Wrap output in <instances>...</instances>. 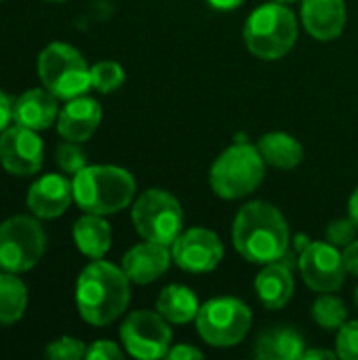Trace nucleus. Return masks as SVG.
Wrapping results in <instances>:
<instances>
[{"instance_id": "nucleus-1", "label": "nucleus", "mask_w": 358, "mask_h": 360, "mask_svg": "<svg viewBox=\"0 0 358 360\" xmlns=\"http://www.w3.org/2000/svg\"><path fill=\"white\" fill-rule=\"evenodd\" d=\"M232 243L247 262L272 264L289 253V226L274 205L255 200L238 211Z\"/></svg>"}, {"instance_id": "nucleus-2", "label": "nucleus", "mask_w": 358, "mask_h": 360, "mask_svg": "<svg viewBox=\"0 0 358 360\" xmlns=\"http://www.w3.org/2000/svg\"><path fill=\"white\" fill-rule=\"evenodd\" d=\"M129 276L114 264L95 259L76 283V304L80 316L95 327L110 325L129 306Z\"/></svg>"}, {"instance_id": "nucleus-3", "label": "nucleus", "mask_w": 358, "mask_h": 360, "mask_svg": "<svg viewBox=\"0 0 358 360\" xmlns=\"http://www.w3.org/2000/svg\"><path fill=\"white\" fill-rule=\"evenodd\" d=\"M72 188L74 200L82 211L110 215L129 207L135 194V179L120 167L93 165L74 175Z\"/></svg>"}, {"instance_id": "nucleus-4", "label": "nucleus", "mask_w": 358, "mask_h": 360, "mask_svg": "<svg viewBox=\"0 0 358 360\" xmlns=\"http://www.w3.org/2000/svg\"><path fill=\"white\" fill-rule=\"evenodd\" d=\"M243 34L247 49L255 57L281 59L298 40V21L283 2H268L249 15Z\"/></svg>"}, {"instance_id": "nucleus-5", "label": "nucleus", "mask_w": 358, "mask_h": 360, "mask_svg": "<svg viewBox=\"0 0 358 360\" xmlns=\"http://www.w3.org/2000/svg\"><path fill=\"white\" fill-rule=\"evenodd\" d=\"M266 160L249 143H234L211 167V188L219 198L236 200L255 192L262 184Z\"/></svg>"}, {"instance_id": "nucleus-6", "label": "nucleus", "mask_w": 358, "mask_h": 360, "mask_svg": "<svg viewBox=\"0 0 358 360\" xmlns=\"http://www.w3.org/2000/svg\"><path fill=\"white\" fill-rule=\"evenodd\" d=\"M38 76L57 99H74L89 91L91 68L84 57L65 42H51L38 57Z\"/></svg>"}, {"instance_id": "nucleus-7", "label": "nucleus", "mask_w": 358, "mask_h": 360, "mask_svg": "<svg viewBox=\"0 0 358 360\" xmlns=\"http://www.w3.org/2000/svg\"><path fill=\"white\" fill-rule=\"evenodd\" d=\"M135 230L143 240L173 245L184 228V211L175 196L165 190H146L131 211Z\"/></svg>"}, {"instance_id": "nucleus-8", "label": "nucleus", "mask_w": 358, "mask_h": 360, "mask_svg": "<svg viewBox=\"0 0 358 360\" xmlns=\"http://www.w3.org/2000/svg\"><path fill=\"white\" fill-rule=\"evenodd\" d=\"M251 310L236 297H215L196 314L198 335L213 348H230L245 340L251 329Z\"/></svg>"}, {"instance_id": "nucleus-9", "label": "nucleus", "mask_w": 358, "mask_h": 360, "mask_svg": "<svg viewBox=\"0 0 358 360\" xmlns=\"http://www.w3.org/2000/svg\"><path fill=\"white\" fill-rule=\"evenodd\" d=\"M46 236L40 224L27 215H15L0 224V268L25 272L44 255Z\"/></svg>"}, {"instance_id": "nucleus-10", "label": "nucleus", "mask_w": 358, "mask_h": 360, "mask_svg": "<svg viewBox=\"0 0 358 360\" xmlns=\"http://www.w3.org/2000/svg\"><path fill=\"white\" fill-rule=\"evenodd\" d=\"M120 340L131 356L154 360L169 354L173 333L169 321L162 319L158 312L139 310L129 314V319L122 323Z\"/></svg>"}, {"instance_id": "nucleus-11", "label": "nucleus", "mask_w": 358, "mask_h": 360, "mask_svg": "<svg viewBox=\"0 0 358 360\" xmlns=\"http://www.w3.org/2000/svg\"><path fill=\"white\" fill-rule=\"evenodd\" d=\"M304 283L319 293H333L344 285V253L331 243H308L298 259Z\"/></svg>"}, {"instance_id": "nucleus-12", "label": "nucleus", "mask_w": 358, "mask_h": 360, "mask_svg": "<svg viewBox=\"0 0 358 360\" xmlns=\"http://www.w3.org/2000/svg\"><path fill=\"white\" fill-rule=\"evenodd\" d=\"M173 262L186 272H211L224 259V245L215 232L205 228H190L173 243Z\"/></svg>"}, {"instance_id": "nucleus-13", "label": "nucleus", "mask_w": 358, "mask_h": 360, "mask_svg": "<svg viewBox=\"0 0 358 360\" xmlns=\"http://www.w3.org/2000/svg\"><path fill=\"white\" fill-rule=\"evenodd\" d=\"M0 162L13 175H34L42 167V141L27 127H6L0 135Z\"/></svg>"}, {"instance_id": "nucleus-14", "label": "nucleus", "mask_w": 358, "mask_h": 360, "mask_svg": "<svg viewBox=\"0 0 358 360\" xmlns=\"http://www.w3.org/2000/svg\"><path fill=\"white\" fill-rule=\"evenodd\" d=\"M72 198H74L72 184L63 175L49 173L32 184L27 192V207L34 215L42 219H53L59 217L70 207Z\"/></svg>"}, {"instance_id": "nucleus-15", "label": "nucleus", "mask_w": 358, "mask_h": 360, "mask_svg": "<svg viewBox=\"0 0 358 360\" xmlns=\"http://www.w3.org/2000/svg\"><path fill=\"white\" fill-rule=\"evenodd\" d=\"M171 253L167 245L150 243L146 240L143 245L133 247L124 257H122V270L129 276L131 283L137 285H150L156 278H160L169 264H171Z\"/></svg>"}, {"instance_id": "nucleus-16", "label": "nucleus", "mask_w": 358, "mask_h": 360, "mask_svg": "<svg viewBox=\"0 0 358 360\" xmlns=\"http://www.w3.org/2000/svg\"><path fill=\"white\" fill-rule=\"evenodd\" d=\"M101 122V105L91 97H74L57 116V131L68 141H87Z\"/></svg>"}, {"instance_id": "nucleus-17", "label": "nucleus", "mask_w": 358, "mask_h": 360, "mask_svg": "<svg viewBox=\"0 0 358 360\" xmlns=\"http://www.w3.org/2000/svg\"><path fill=\"white\" fill-rule=\"evenodd\" d=\"M302 19L308 34L317 40H333L344 32V0H302Z\"/></svg>"}, {"instance_id": "nucleus-18", "label": "nucleus", "mask_w": 358, "mask_h": 360, "mask_svg": "<svg viewBox=\"0 0 358 360\" xmlns=\"http://www.w3.org/2000/svg\"><path fill=\"white\" fill-rule=\"evenodd\" d=\"M59 116L57 97L51 91L30 89L21 93L13 103V120L15 124L27 127L32 131L49 129Z\"/></svg>"}, {"instance_id": "nucleus-19", "label": "nucleus", "mask_w": 358, "mask_h": 360, "mask_svg": "<svg viewBox=\"0 0 358 360\" xmlns=\"http://www.w3.org/2000/svg\"><path fill=\"white\" fill-rule=\"evenodd\" d=\"M255 291H257L260 302L266 308H270V310L283 308L293 295L291 268L283 262L266 264V268L255 278Z\"/></svg>"}, {"instance_id": "nucleus-20", "label": "nucleus", "mask_w": 358, "mask_h": 360, "mask_svg": "<svg viewBox=\"0 0 358 360\" xmlns=\"http://www.w3.org/2000/svg\"><path fill=\"white\" fill-rule=\"evenodd\" d=\"M304 338L291 327H274L260 333L255 344V356L262 360L304 359Z\"/></svg>"}, {"instance_id": "nucleus-21", "label": "nucleus", "mask_w": 358, "mask_h": 360, "mask_svg": "<svg viewBox=\"0 0 358 360\" xmlns=\"http://www.w3.org/2000/svg\"><path fill=\"white\" fill-rule=\"evenodd\" d=\"M72 234L80 253H84L91 259H101L112 245V230L108 221L95 213H87L84 217H80L74 224Z\"/></svg>"}, {"instance_id": "nucleus-22", "label": "nucleus", "mask_w": 358, "mask_h": 360, "mask_svg": "<svg viewBox=\"0 0 358 360\" xmlns=\"http://www.w3.org/2000/svg\"><path fill=\"white\" fill-rule=\"evenodd\" d=\"M200 306L192 289L181 285H169L162 289L156 302V312L173 325H184L196 319Z\"/></svg>"}, {"instance_id": "nucleus-23", "label": "nucleus", "mask_w": 358, "mask_h": 360, "mask_svg": "<svg viewBox=\"0 0 358 360\" xmlns=\"http://www.w3.org/2000/svg\"><path fill=\"white\" fill-rule=\"evenodd\" d=\"M257 150L266 165L276 169H295L304 158L302 143L287 133H268L257 141Z\"/></svg>"}, {"instance_id": "nucleus-24", "label": "nucleus", "mask_w": 358, "mask_h": 360, "mask_svg": "<svg viewBox=\"0 0 358 360\" xmlns=\"http://www.w3.org/2000/svg\"><path fill=\"white\" fill-rule=\"evenodd\" d=\"M27 304V289L15 272L0 274V325L17 323Z\"/></svg>"}, {"instance_id": "nucleus-25", "label": "nucleus", "mask_w": 358, "mask_h": 360, "mask_svg": "<svg viewBox=\"0 0 358 360\" xmlns=\"http://www.w3.org/2000/svg\"><path fill=\"white\" fill-rule=\"evenodd\" d=\"M346 316H348V310H346L344 302L329 293H323L312 306V319L317 321L319 327H323L327 331L340 329L346 323Z\"/></svg>"}, {"instance_id": "nucleus-26", "label": "nucleus", "mask_w": 358, "mask_h": 360, "mask_svg": "<svg viewBox=\"0 0 358 360\" xmlns=\"http://www.w3.org/2000/svg\"><path fill=\"white\" fill-rule=\"evenodd\" d=\"M124 82V70L116 61H99L91 68V86L99 93H112Z\"/></svg>"}, {"instance_id": "nucleus-27", "label": "nucleus", "mask_w": 358, "mask_h": 360, "mask_svg": "<svg viewBox=\"0 0 358 360\" xmlns=\"http://www.w3.org/2000/svg\"><path fill=\"white\" fill-rule=\"evenodd\" d=\"M44 354L53 360H80L87 356V348L80 340L61 338V340H55L53 344H49Z\"/></svg>"}, {"instance_id": "nucleus-28", "label": "nucleus", "mask_w": 358, "mask_h": 360, "mask_svg": "<svg viewBox=\"0 0 358 360\" xmlns=\"http://www.w3.org/2000/svg\"><path fill=\"white\" fill-rule=\"evenodd\" d=\"M55 160L61 167V171L72 173V175H76L78 171H82L87 167V156H84V152L76 143H61V146H57Z\"/></svg>"}, {"instance_id": "nucleus-29", "label": "nucleus", "mask_w": 358, "mask_h": 360, "mask_svg": "<svg viewBox=\"0 0 358 360\" xmlns=\"http://www.w3.org/2000/svg\"><path fill=\"white\" fill-rule=\"evenodd\" d=\"M338 356L344 360H358V321L344 323L338 333Z\"/></svg>"}, {"instance_id": "nucleus-30", "label": "nucleus", "mask_w": 358, "mask_h": 360, "mask_svg": "<svg viewBox=\"0 0 358 360\" xmlns=\"http://www.w3.org/2000/svg\"><path fill=\"white\" fill-rule=\"evenodd\" d=\"M357 236V224L348 217V219H335L329 224L327 228V240L335 247H348Z\"/></svg>"}, {"instance_id": "nucleus-31", "label": "nucleus", "mask_w": 358, "mask_h": 360, "mask_svg": "<svg viewBox=\"0 0 358 360\" xmlns=\"http://www.w3.org/2000/svg\"><path fill=\"white\" fill-rule=\"evenodd\" d=\"M89 360H120L122 359V350L114 344V342H108V340H99L95 342L89 350H87V356Z\"/></svg>"}, {"instance_id": "nucleus-32", "label": "nucleus", "mask_w": 358, "mask_h": 360, "mask_svg": "<svg viewBox=\"0 0 358 360\" xmlns=\"http://www.w3.org/2000/svg\"><path fill=\"white\" fill-rule=\"evenodd\" d=\"M344 264H346V270L357 276L358 278V240H352L346 251H344Z\"/></svg>"}, {"instance_id": "nucleus-33", "label": "nucleus", "mask_w": 358, "mask_h": 360, "mask_svg": "<svg viewBox=\"0 0 358 360\" xmlns=\"http://www.w3.org/2000/svg\"><path fill=\"white\" fill-rule=\"evenodd\" d=\"M200 356H203V352L196 350V348H192V346H175V348H171L169 354H167V359L171 360H190L200 359Z\"/></svg>"}, {"instance_id": "nucleus-34", "label": "nucleus", "mask_w": 358, "mask_h": 360, "mask_svg": "<svg viewBox=\"0 0 358 360\" xmlns=\"http://www.w3.org/2000/svg\"><path fill=\"white\" fill-rule=\"evenodd\" d=\"M13 118V103L8 101V97L0 91V133L6 129L8 120Z\"/></svg>"}, {"instance_id": "nucleus-35", "label": "nucleus", "mask_w": 358, "mask_h": 360, "mask_svg": "<svg viewBox=\"0 0 358 360\" xmlns=\"http://www.w3.org/2000/svg\"><path fill=\"white\" fill-rule=\"evenodd\" d=\"M213 8L217 11H232L236 8L238 4H243V0H207Z\"/></svg>"}, {"instance_id": "nucleus-36", "label": "nucleus", "mask_w": 358, "mask_h": 360, "mask_svg": "<svg viewBox=\"0 0 358 360\" xmlns=\"http://www.w3.org/2000/svg\"><path fill=\"white\" fill-rule=\"evenodd\" d=\"M348 213H350V219L357 224V228H358V188L354 190V194L350 196V202H348Z\"/></svg>"}, {"instance_id": "nucleus-37", "label": "nucleus", "mask_w": 358, "mask_h": 360, "mask_svg": "<svg viewBox=\"0 0 358 360\" xmlns=\"http://www.w3.org/2000/svg\"><path fill=\"white\" fill-rule=\"evenodd\" d=\"M338 352H327V350H306L304 359H335Z\"/></svg>"}, {"instance_id": "nucleus-38", "label": "nucleus", "mask_w": 358, "mask_h": 360, "mask_svg": "<svg viewBox=\"0 0 358 360\" xmlns=\"http://www.w3.org/2000/svg\"><path fill=\"white\" fill-rule=\"evenodd\" d=\"M276 2H283V4H291V2H298V0H276Z\"/></svg>"}, {"instance_id": "nucleus-39", "label": "nucleus", "mask_w": 358, "mask_h": 360, "mask_svg": "<svg viewBox=\"0 0 358 360\" xmlns=\"http://www.w3.org/2000/svg\"><path fill=\"white\" fill-rule=\"evenodd\" d=\"M354 304H357V308H358V287H357V291H354Z\"/></svg>"}, {"instance_id": "nucleus-40", "label": "nucleus", "mask_w": 358, "mask_h": 360, "mask_svg": "<svg viewBox=\"0 0 358 360\" xmlns=\"http://www.w3.org/2000/svg\"><path fill=\"white\" fill-rule=\"evenodd\" d=\"M49 2H61V0H49Z\"/></svg>"}]
</instances>
